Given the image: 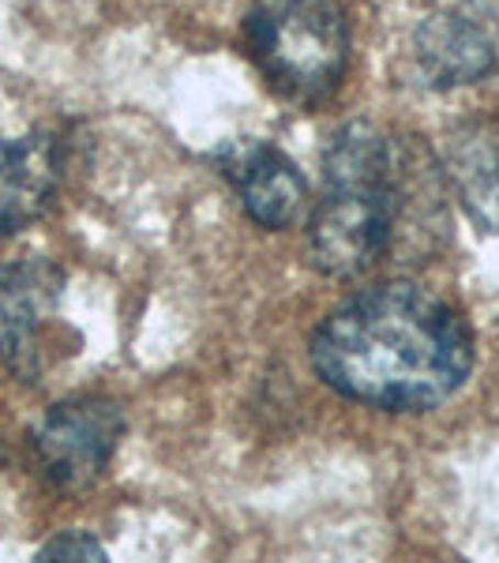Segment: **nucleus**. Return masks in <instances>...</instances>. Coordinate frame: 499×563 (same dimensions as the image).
I'll list each match as a JSON object with an SVG mask.
<instances>
[{
	"label": "nucleus",
	"mask_w": 499,
	"mask_h": 563,
	"mask_svg": "<svg viewBox=\"0 0 499 563\" xmlns=\"http://www.w3.org/2000/svg\"><path fill=\"white\" fill-rule=\"evenodd\" d=\"M312 368L353 402L421 413L474 372V334L455 305L410 282L350 297L312 334Z\"/></svg>",
	"instance_id": "nucleus-1"
},
{
	"label": "nucleus",
	"mask_w": 499,
	"mask_h": 563,
	"mask_svg": "<svg viewBox=\"0 0 499 563\" xmlns=\"http://www.w3.org/2000/svg\"><path fill=\"white\" fill-rule=\"evenodd\" d=\"M432 158L376 124H346L323 154V199L308 225V260L326 278H361L391 256L432 199Z\"/></svg>",
	"instance_id": "nucleus-2"
},
{
	"label": "nucleus",
	"mask_w": 499,
	"mask_h": 563,
	"mask_svg": "<svg viewBox=\"0 0 499 563\" xmlns=\"http://www.w3.org/2000/svg\"><path fill=\"white\" fill-rule=\"evenodd\" d=\"M244 42L278 98L320 106L346 76L350 20L339 0H256Z\"/></svg>",
	"instance_id": "nucleus-3"
},
{
	"label": "nucleus",
	"mask_w": 499,
	"mask_h": 563,
	"mask_svg": "<svg viewBox=\"0 0 499 563\" xmlns=\"http://www.w3.org/2000/svg\"><path fill=\"white\" fill-rule=\"evenodd\" d=\"M124 435V413L102 395L53 406L34 429V455L45 481L60 493H84L109 470Z\"/></svg>",
	"instance_id": "nucleus-4"
},
{
	"label": "nucleus",
	"mask_w": 499,
	"mask_h": 563,
	"mask_svg": "<svg viewBox=\"0 0 499 563\" xmlns=\"http://www.w3.org/2000/svg\"><path fill=\"white\" fill-rule=\"evenodd\" d=\"M65 275L57 263L26 256L0 267V361L23 384L45 372V334L57 320Z\"/></svg>",
	"instance_id": "nucleus-5"
},
{
	"label": "nucleus",
	"mask_w": 499,
	"mask_h": 563,
	"mask_svg": "<svg viewBox=\"0 0 499 563\" xmlns=\"http://www.w3.org/2000/svg\"><path fill=\"white\" fill-rule=\"evenodd\" d=\"M218 174L237 188L244 211L263 230H286L301 218L308 203V185L301 169L278 147L259 140H237L214 151Z\"/></svg>",
	"instance_id": "nucleus-6"
},
{
	"label": "nucleus",
	"mask_w": 499,
	"mask_h": 563,
	"mask_svg": "<svg viewBox=\"0 0 499 563\" xmlns=\"http://www.w3.org/2000/svg\"><path fill=\"white\" fill-rule=\"evenodd\" d=\"M65 177V151L49 132L0 143V238L26 230L49 211Z\"/></svg>",
	"instance_id": "nucleus-7"
},
{
	"label": "nucleus",
	"mask_w": 499,
	"mask_h": 563,
	"mask_svg": "<svg viewBox=\"0 0 499 563\" xmlns=\"http://www.w3.org/2000/svg\"><path fill=\"white\" fill-rule=\"evenodd\" d=\"M413 60L421 79L435 90L466 87L499 65L492 34L466 12H440L421 23L413 38Z\"/></svg>",
	"instance_id": "nucleus-8"
},
{
	"label": "nucleus",
	"mask_w": 499,
	"mask_h": 563,
	"mask_svg": "<svg viewBox=\"0 0 499 563\" xmlns=\"http://www.w3.org/2000/svg\"><path fill=\"white\" fill-rule=\"evenodd\" d=\"M443 174L477 225L499 233V124L469 121L451 132Z\"/></svg>",
	"instance_id": "nucleus-9"
},
{
	"label": "nucleus",
	"mask_w": 499,
	"mask_h": 563,
	"mask_svg": "<svg viewBox=\"0 0 499 563\" xmlns=\"http://www.w3.org/2000/svg\"><path fill=\"white\" fill-rule=\"evenodd\" d=\"M38 560H106V549L90 538V533L68 530V533H57L53 541H45Z\"/></svg>",
	"instance_id": "nucleus-10"
}]
</instances>
